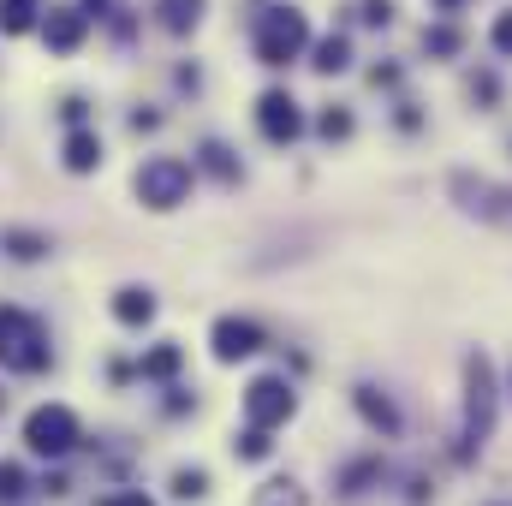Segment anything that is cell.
<instances>
[{"label": "cell", "instance_id": "cell-1", "mask_svg": "<svg viewBox=\"0 0 512 506\" xmlns=\"http://www.w3.org/2000/svg\"><path fill=\"white\" fill-rule=\"evenodd\" d=\"M495 417H501L495 364H489L483 352H465V411H459V447H453L459 465H471V459L495 441Z\"/></svg>", "mask_w": 512, "mask_h": 506}, {"label": "cell", "instance_id": "cell-2", "mask_svg": "<svg viewBox=\"0 0 512 506\" xmlns=\"http://www.w3.org/2000/svg\"><path fill=\"white\" fill-rule=\"evenodd\" d=\"M0 364L18 370V376H42L54 364V346H48L42 316H30L18 304H0Z\"/></svg>", "mask_w": 512, "mask_h": 506}, {"label": "cell", "instance_id": "cell-3", "mask_svg": "<svg viewBox=\"0 0 512 506\" xmlns=\"http://www.w3.org/2000/svg\"><path fill=\"white\" fill-rule=\"evenodd\" d=\"M191 185H197V167L179 161V155H149L131 179V191L149 215H173L179 203H191Z\"/></svg>", "mask_w": 512, "mask_h": 506}, {"label": "cell", "instance_id": "cell-4", "mask_svg": "<svg viewBox=\"0 0 512 506\" xmlns=\"http://www.w3.org/2000/svg\"><path fill=\"white\" fill-rule=\"evenodd\" d=\"M256 66H268V72H280V66H292L304 48H310V18L298 12V6H268L262 18H256Z\"/></svg>", "mask_w": 512, "mask_h": 506}, {"label": "cell", "instance_id": "cell-5", "mask_svg": "<svg viewBox=\"0 0 512 506\" xmlns=\"http://www.w3.org/2000/svg\"><path fill=\"white\" fill-rule=\"evenodd\" d=\"M447 197H453L471 221L512 233V185H495V179H483V173H465V167H459V173L447 179Z\"/></svg>", "mask_w": 512, "mask_h": 506}, {"label": "cell", "instance_id": "cell-6", "mask_svg": "<svg viewBox=\"0 0 512 506\" xmlns=\"http://www.w3.org/2000/svg\"><path fill=\"white\" fill-rule=\"evenodd\" d=\"M78 441H84V423H78L72 405H36V411L24 417V447H30L36 459H66Z\"/></svg>", "mask_w": 512, "mask_h": 506}, {"label": "cell", "instance_id": "cell-7", "mask_svg": "<svg viewBox=\"0 0 512 506\" xmlns=\"http://www.w3.org/2000/svg\"><path fill=\"white\" fill-rule=\"evenodd\" d=\"M292 411H298V393H292L286 376H256L245 387V423L280 429V423H292Z\"/></svg>", "mask_w": 512, "mask_h": 506}, {"label": "cell", "instance_id": "cell-8", "mask_svg": "<svg viewBox=\"0 0 512 506\" xmlns=\"http://www.w3.org/2000/svg\"><path fill=\"white\" fill-rule=\"evenodd\" d=\"M256 131L268 137V143H298L304 137V108H298V96L292 90H262L256 96Z\"/></svg>", "mask_w": 512, "mask_h": 506}, {"label": "cell", "instance_id": "cell-9", "mask_svg": "<svg viewBox=\"0 0 512 506\" xmlns=\"http://www.w3.org/2000/svg\"><path fill=\"white\" fill-rule=\"evenodd\" d=\"M268 346V334H262V322L251 316H221L215 328H209V352H215V364H245Z\"/></svg>", "mask_w": 512, "mask_h": 506}, {"label": "cell", "instance_id": "cell-10", "mask_svg": "<svg viewBox=\"0 0 512 506\" xmlns=\"http://www.w3.org/2000/svg\"><path fill=\"white\" fill-rule=\"evenodd\" d=\"M36 36L48 42V54H78L90 42V12L84 6H48L42 24H36Z\"/></svg>", "mask_w": 512, "mask_h": 506}, {"label": "cell", "instance_id": "cell-11", "mask_svg": "<svg viewBox=\"0 0 512 506\" xmlns=\"http://www.w3.org/2000/svg\"><path fill=\"white\" fill-rule=\"evenodd\" d=\"M382 483H387V459H382V453L346 459V465H340V477H334L340 501H364V495H370V489H382Z\"/></svg>", "mask_w": 512, "mask_h": 506}, {"label": "cell", "instance_id": "cell-12", "mask_svg": "<svg viewBox=\"0 0 512 506\" xmlns=\"http://www.w3.org/2000/svg\"><path fill=\"white\" fill-rule=\"evenodd\" d=\"M352 405H358V417H364L382 441H393V435H399V411H393V399H387L376 381H358V387H352Z\"/></svg>", "mask_w": 512, "mask_h": 506}, {"label": "cell", "instance_id": "cell-13", "mask_svg": "<svg viewBox=\"0 0 512 506\" xmlns=\"http://www.w3.org/2000/svg\"><path fill=\"white\" fill-rule=\"evenodd\" d=\"M60 167L78 173V179L102 167V137H96V126H72L66 131V143H60Z\"/></svg>", "mask_w": 512, "mask_h": 506}, {"label": "cell", "instance_id": "cell-14", "mask_svg": "<svg viewBox=\"0 0 512 506\" xmlns=\"http://www.w3.org/2000/svg\"><path fill=\"white\" fill-rule=\"evenodd\" d=\"M191 167H203V173H209L215 185H239V179H245V161H239V155H233V149H227L221 137H203V143H197V161H191Z\"/></svg>", "mask_w": 512, "mask_h": 506}, {"label": "cell", "instance_id": "cell-15", "mask_svg": "<svg viewBox=\"0 0 512 506\" xmlns=\"http://www.w3.org/2000/svg\"><path fill=\"white\" fill-rule=\"evenodd\" d=\"M149 12H155V24H161L167 36H191V30L203 24V12H209V0H155Z\"/></svg>", "mask_w": 512, "mask_h": 506}, {"label": "cell", "instance_id": "cell-16", "mask_svg": "<svg viewBox=\"0 0 512 506\" xmlns=\"http://www.w3.org/2000/svg\"><path fill=\"white\" fill-rule=\"evenodd\" d=\"M155 310H161V304H155L149 286H120V292H114V322H120V328H149Z\"/></svg>", "mask_w": 512, "mask_h": 506}, {"label": "cell", "instance_id": "cell-17", "mask_svg": "<svg viewBox=\"0 0 512 506\" xmlns=\"http://www.w3.org/2000/svg\"><path fill=\"white\" fill-rule=\"evenodd\" d=\"M0 256H12V262H42V256H54V239H48V233H30V227H0Z\"/></svg>", "mask_w": 512, "mask_h": 506}, {"label": "cell", "instance_id": "cell-18", "mask_svg": "<svg viewBox=\"0 0 512 506\" xmlns=\"http://www.w3.org/2000/svg\"><path fill=\"white\" fill-rule=\"evenodd\" d=\"M179 370H185V346H173V340H161V346H149V352L137 358V376H143V381H161V387L179 376Z\"/></svg>", "mask_w": 512, "mask_h": 506}, {"label": "cell", "instance_id": "cell-19", "mask_svg": "<svg viewBox=\"0 0 512 506\" xmlns=\"http://www.w3.org/2000/svg\"><path fill=\"white\" fill-rule=\"evenodd\" d=\"M310 66L322 72V78H334V72H346L352 66V36L346 30H328L316 48H310Z\"/></svg>", "mask_w": 512, "mask_h": 506}, {"label": "cell", "instance_id": "cell-20", "mask_svg": "<svg viewBox=\"0 0 512 506\" xmlns=\"http://www.w3.org/2000/svg\"><path fill=\"white\" fill-rule=\"evenodd\" d=\"M251 506H310V495L298 477H268V483H256Z\"/></svg>", "mask_w": 512, "mask_h": 506}, {"label": "cell", "instance_id": "cell-21", "mask_svg": "<svg viewBox=\"0 0 512 506\" xmlns=\"http://www.w3.org/2000/svg\"><path fill=\"white\" fill-rule=\"evenodd\" d=\"M42 24V0H0V36H30Z\"/></svg>", "mask_w": 512, "mask_h": 506}, {"label": "cell", "instance_id": "cell-22", "mask_svg": "<svg viewBox=\"0 0 512 506\" xmlns=\"http://www.w3.org/2000/svg\"><path fill=\"white\" fill-rule=\"evenodd\" d=\"M233 453H239L245 465H262V459L274 453V429H262V423H245V429L233 435Z\"/></svg>", "mask_w": 512, "mask_h": 506}, {"label": "cell", "instance_id": "cell-23", "mask_svg": "<svg viewBox=\"0 0 512 506\" xmlns=\"http://www.w3.org/2000/svg\"><path fill=\"white\" fill-rule=\"evenodd\" d=\"M459 48H465V30H459V24H429V30H423V54H429V60H453Z\"/></svg>", "mask_w": 512, "mask_h": 506}, {"label": "cell", "instance_id": "cell-24", "mask_svg": "<svg viewBox=\"0 0 512 506\" xmlns=\"http://www.w3.org/2000/svg\"><path fill=\"white\" fill-rule=\"evenodd\" d=\"M352 131H358L352 108H322V114H316V137H322V143H346Z\"/></svg>", "mask_w": 512, "mask_h": 506}, {"label": "cell", "instance_id": "cell-25", "mask_svg": "<svg viewBox=\"0 0 512 506\" xmlns=\"http://www.w3.org/2000/svg\"><path fill=\"white\" fill-rule=\"evenodd\" d=\"M30 495V477H24V465L18 459H0V506H18Z\"/></svg>", "mask_w": 512, "mask_h": 506}, {"label": "cell", "instance_id": "cell-26", "mask_svg": "<svg viewBox=\"0 0 512 506\" xmlns=\"http://www.w3.org/2000/svg\"><path fill=\"white\" fill-rule=\"evenodd\" d=\"M173 495H179V501H203V495H209V471H203V465H179V471H173Z\"/></svg>", "mask_w": 512, "mask_h": 506}, {"label": "cell", "instance_id": "cell-27", "mask_svg": "<svg viewBox=\"0 0 512 506\" xmlns=\"http://www.w3.org/2000/svg\"><path fill=\"white\" fill-rule=\"evenodd\" d=\"M465 96H471L477 108H495V102H501V78H495V72H471V78H465Z\"/></svg>", "mask_w": 512, "mask_h": 506}, {"label": "cell", "instance_id": "cell-28", "mask_svg": "<svg viewBox=\"0 0 512 506\" xmlns=\"http://www.w3.org/2000/svg\"><path fill=\"white\" fill-rule=\"evenodd\" d=\"M358 18H364L370 30H387V24H393V0H364V6H358Z\"/></svg>", "mask_w": 512, "mask_h": 506}, {"label": "cell", "instance_id": "cell-29", "mask_svg": "<svg viewBox=\"0 0 512 506\" xmlns=\"http://www.w3.org/2000/svg\"><path fill=\"white\" fill-rule=\"evenodd\" d=\"M489 48H495V54H507V60H512V12H501V18L489 24Z\"/></svg>", "mask_w": 512, "mask_h": 506}, {"label": "cell", "instance_id": "cell-30", "mask_svg": "<svg viewBox=\"0 0 512 506\" xmlns=\"http://www.w3.org/2000/svg\"><path fill=\"white\" fill-rule=\"evenodd\" d=\"M60 120H66V126H90V102H84V96H66V102H60Z\"/></svg>", "mask_w": 512, "mask_h": 506}, {"label": "cell", "instance_id": "cell-31", "mask_svg": "<svg viewBox=\"0 0 512 506\" xmlns=\"http://www.w3.org/2000/svg\"><path fill=\"white\" fill-rule=\"evenodd\" d=\"M102 506H155V501H149L143 489H120V495H108Z\"/></svg>", "mask_w": 512, "mask_h": 506}, {"label": "cell", "instance_id": "cell-32", "mask_svg": "<svg viewBox=\"0 0 512 506\" xmlns=\"http://www.w3.org/2000/svg\"><path fill=\"white\" fill-rule=\"evenodd\" d=\"M36 489H42V495H48V501H60V495H72V483H66V477H60V471H54V477H42V483H36Z\"/></svg>", "mask_w": 512, "mask_h": 506}, {"label": "cell", "instance_id": "cell-33", "mask_svg": "<svg viewBox=\"0 0 512 506\" xmlns=\"http://www.w3.org/2000/svg\"><path fill=\"white\" fill-rule=\"evenodd\" d=\"M161 126V114H155V108H137V114H131V131H137V137H143V131H155Z\"/></svg>", "mask_w": 512, "mask_h": 506}, {"label": "cell", "instance_id": "cell-34", "mask_svg": "<svg viewBox=\"0 0 512 506\" xmlns=\"http://www.w3.org/2000/svg\"><path fill=\"white\" fill-rule=\"evenodd\" d=\"M370 84H376V90H393V84H399V66H376Z\"/></svg>", "mask_w": 512, "mask_h": 506}, {"label": "cell", "instance_id": "cell-35", "mask_svg": "<svg viewBox=\"0 0 512 506\" xmlns=\"http://www.w3.org/2000/svg\"><path fill=\"white\" fill-rule=\"evenodd\" d=\"M173 84H179V90H197V84H203V72H197V66H179V72H173Z\"/></svg>", "mask_w": 512, "mask_h": 506}, {"label": "cell", "instance_id": "cell-36", "mask_svg": "<svg viewBox=\"0 0 512 506\" xmlns=\"http://www.w3.org/2000/svg\"><path fill=\"white\" fill-rule=\"evenodd\" d=\"M78 6L90 12V24H96V18H114V0H78Z\"/></svg>", "mask_w": 512, "mask_h": 506}, {"label": "cell", "instance_id": "cell-37", "mask_svg": "<svg viewBox=\"0 0 512 506\" xmlns=\"http://www.w3.org/2000/svg\"><path fill=\"white\" fill-rule=\"evenodd\" d=\"M399 126H405V131H417V126H423V114H417L411 102H399Z\"/></svg>", "mask_w": 512, "mask_h": 506}, {"label": "cell", "instance_id": "cell-38", "mask_svg": "<svg viewBox=\"0 0 512 506\" xmlns=\"http://www.w3.org/2000/svg\"><path fill=\"white\" fill-rule=\"evenodd\" d=\"M435 6H465V0H435Z\"/></svg>", "mask_w": 512, "mask_h": 506}, {"label": "cell", "instance_id": "cell-39", "mask_svg": "<svg viewBox=\"0 0 512 506\" xmlns=\"http://www.w3.org/2000/svg\"><path fill=\"white\" fill-rule=\"evenodd\" d=\"M507 387H512V370H507Z\"/></svg>", "mask_w": 512, "mask_h": 506}]
</instances>
